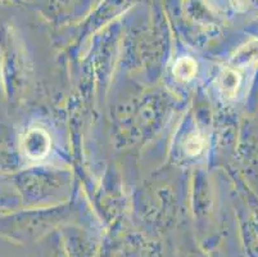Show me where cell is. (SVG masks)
Segmentation results:
<instances>
[{
	"instance_id": "obj_2",
	"label": "cell",
	"mask_w": 258,
	"mask_h": 257,
	"mask_svg": "<svg viewBox=\"0 0 258 257\" xmlns=\"http://www.w3.org/2000/svg\"><path fill=\"white\" fill-rule=\"evenodd\" d=\"M173 74L181 81H190L197 74V63L189 57H184L175 65Z\"/></svg>"
},
{
	"instance_id": "obj_3",
	"label": "cell",
	"mask_w": 258,
	"mask_h": 257,
	"mask_svg": "<svg viewBox=\"0 0 258 257\" xmlns=\"http://www.w3.org/2000/svg\"><path fill=\"white\" fill-rule=\"evenodd\" d=\"M203 145H205V141H203V138L198 134H193L187 138L186 143H185V149L189 153L190 156H196L199 155L203 149Z\"/></svg>"
},
{
	"instance_id": "obj_1",
	"label": "cell",
	"mask_w": 258,
	"mask_h": 257,
	"mask_svg": "<svg viewBox=\"0 0 258 257\" xmlns=\"http://www.w3.org/2000/svg\"><path fill=\"white\" fill-rule=\"evenodd\" d=\"M22 148L25 155L31 160H41L50 149V138L48 133L40 127L30 129L23 136Z\"/></svg>"
}]
</instances>
